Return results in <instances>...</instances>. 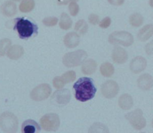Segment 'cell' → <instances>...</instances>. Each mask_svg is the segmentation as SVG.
<instances>
[{
	"label": "cell",
	"mask_w": 153,
	"mask_h": 133,
	"mask_svg": "<svg viewBox=\"0 0 153 133\" xmlns=\"http://www.w3.org/2000/svg\"><path fill=\"white\" fill-rule=\"evenodd\" d=\"M73 88L75 90V97L76 100L85 102L92 99L96 92L92 79L87 77L81 78L74 83Z\"/></svg>",
	"instance_id": "6da1fadb"
},
{
	"label": "cell",
	"mask_w": 153,
	"mask_h": 133,
	"mask_svg": "<svg viewBox=\"0 0 153 133\" xmlns=\"http://www.w3.org/2000/svg\"><path fill=\"white\" fill-rule=\"evenodd\" d=\"M14 29L21 39H28L38 33V26L29 20L24 17L16 18L14 20Z\"/></svg>",
	"instance_id": "7a4b0ae2"
},
{
	"label": "cell",
	"mask_w": 153,
	"mask_h": 133,
	"mask_svg": "<svg viewBox=\"0 0 153 133\" xmlns=\"http://www.w3.org/2000/svg\"><path fill=\"white\" fill-rule=\"evenodd\" d=\"M108 41L113 45H121L124 47L131 45L134 42L133 35L126 31H116L112 32L108 38Z\"/></svg>",
	"instance_id": "3957f363"
},
{
	"label": "cell",
	"mask_w": 153,
	"mask_h": 133,
	"mask_svg": "<svg viewBox=\"0 0 153 133\" xmlns=\"http://www.w3.org/2000/svg\"><path fill=\"white\" fill-rule=\"evenodd\" d=\"M87 57V52L82 50L66 54L63 58V63L68 67L80 65Z\"/></svg>",
	"instance_id": "277c9868"
},
{
	"label": "cell",
	"mask_w": 153,
	"mask_h": 133,
	"mask_svg": "<svg viewBox=\"0 0 153 133\" xmlns=\"http://www.w3.org/2000/svg\"><path fill=\"white\" fill-rule=\"evenodd\" d=\"M18 123L17 117L11 112H4L0 116V126L5 132H16L17 130Z\"/></svg>",
	"instance_id": "5b68a950"
},
{
	"label": "cell",
	"mask_w": 153,
	"mask_h": 133,
	"mask_svg": "<svg viewBox=\"0 0 153 133\" xmlns=\"http://www.w3.org/2000/svg\"><path fill=\"white\" fill-rule=\"evenodd\" d=\"M125 117L136 130H140L146 126V120L143 116L142 110L140 109H137L127 113Z\"/></svg>",
	"instance_id": "8992f818"
},
{
	"label": "cell",
	"mask_w": 153,
	"mask_h": 133,
	"mask_svg": "<svg viewBox=\"0 0 153 133\" xmlns=\"http://www.w3.org/2000/svg\"><path fill=\"white\" fill-rule=\"evenodd\" d=\"M40 123L44 130L55 131L60 126V119L57 114L48 113L41 118Z\"/></svg>",
	"instance_id": "52a82bcc"
},
{
	"label": "cell",
	"mask_w": 153,
	"mask_h": 133,
	"mask_svg": "<svg viewBox=\"0 0 153 133\" xmlns=\"http://www.w3.org/2000/svg\"><path fill=\"white\" fill-rule=\"evenodd\" d=\"M51 92V88L47 83H42L36 86L30 92V97L35 101H42L47 98Z\"/></svg>",
	"instance_id": "ba28073f"
},
{
	"label": "cell",
	"mask_w": 153,
	"mask_h": 133,
	"mask_svg": "<svg viewBox=\"0 0 153 133\" xmlns=\"http://www.w3.org/2000/svg\"><path fill=\"white\" fill-rule=\"evenodd\" d=\"M119 91L117 83L113 80H109L103 83L101 87L102 95L107 98H112L115 97Z\"/></svg>",
	"instance_id": "9c48e42d"
},
{
	"label": "cell",
	"mask_w": 153,
	"mask_h": 133,
	"mask_svg": "<svg viewBox=\"0 0 153 133\" xmlns=\"http://www.w3.org/2000/svg\"><path fill=\"white\" fill-rule=\"evenodd\" d=\"M147 62L146 59L142 56H137L130 62V69L134 73H139L142 72L146 67Z\"/></svg>",
	"instance_id": "30bf717a"
},
{
	"label": "cell",
	"mask_w": 153,
	"mask_h": 133,
	"mask_svg": "<svg viewBox=\"0 0 153 133\" xmlns=\"http://www.w3.org/2000/svg\"><path fill=\"white\" fill-rule=\"evenodd\" d=\"M70 91L67 89L56 91L52 97V100L59 104H66L71 100Z\"/></svg>",
	"instance_id": "8fae6325"
},
{
	"label": "cell",
	"mask_w": 153,
	"mask_h": 133,
	"mask_svg": "<svg viewBox=\"0 0 153 133\" xmlns=\"http://www.w3.org/2000/svg\"><path fill=\"white\" fill-rule=\"evenodd\" d=\"M112 58L115 63L117 64H123L127 61L128 58V54L124 48L116 46L112 51Z\"/></svg>",
	"instance_id": "7c38bea8"
},
{
	"label": "cell",
	"mask_w": 153,
	"mask_h": 133,
	"mask_svg": "<svg viewBox=\"0 0 153 133\" xmlns=\"http://www.w3.org/2000/svg\"><path fill=\"white\" fill-rule=\"evenodd\" d=\"M137 82L140 89L146 91L153 86V78L148 73H144L139 77Z\"/></svg>",
	"instance_id": "4fadbf2b"
},
{
	"label": "cell",
	"mask_w": 153,
	"mask_h": 133,
	"mask_svg": "<svg viewBox=\"0 0 153 133\" xmlns=\"http://www.w3.org/2000/svg\"><path fill=\"white\" fill-rule=\"evenodd\" d=\"M41 128L35 120L27 119L25 120L22 125L21 131L23 133H35L39 132Z\"/></svg>",
	"instance_id": "5bb4252c"
},
{
	"label": "cell",
	"mask_w": 153,
	"mask_h": 133,
	"mask_svg": "<svg viewBox=\"0 0 153 133\" xmlns=\"http://www.w3.org/2000/svg\"><path fill=\"white\" fill-rule=\"evenodd\" d=\"M1 13L5 16L11 17L17 13V7L14 2L11 1H5L1 7Z\"/></svg>",
	"instance_id": "9a60e30c"
},
{
	"label": "cell",
	"mask_w": 153,
	"mask_h": 133,
	"mask_svg": "<svg viewBox=\"0 0 153 133\" xmlns=\"http://www.w3.org/2000/svg\"><path fill=\"white\" fill-rule=\"evenodd\" d=\"M153 35V25L149 24L144 26L137 33V38L142 42H145Z\"/></svg>",
	"instance_id": "2e32d148"
},
{
	"label": "cell",
	"mask_w": 153,
	"mask_h": 133,
	"mask_svg": "<svg viewBox=\"0 0 153 133\" xmlns=\"http://www.w3.org/2000/svg\"><path fill=\"white\" fill-rule=\"evenodd\" d=\"M65 45L70 48L76 47L79 42V36L75 32H70L67 33L64 37Z\"/></svg>",
	"instance_id": "e0dca14e"
},
{
	"label": "cell",
	"mask_w": 153,
	"mask_h": 133,
	"mask_svg": "<svg viewBox=\"0 0 153 133\" xmlns=\"http://www.w3.org/2000/svg\"><path fill=\"white\" fill-rule=\"evenodd\" d=\"M118 105L123 110L130 109L133 105V98L128 94H124L120 96L118 99Z\"/></svg>",
	"instance_id": "ac0fdd59"
},
{
	"label": "cell",
	"mask_w": 153,
	"mask_h": 133,
	"mask_svg": "<svg viewBox=\"0 0 153 133\" xmlns=\"http://www.w3.org/2000/svg\"><path fill=\"white\" fill-rule=\"evenodd\" d=\"M24 51L22 47L19 45H14L10 47L7 51V56L13 60H16L19 58L23 54Z\"/></svg>",
	"instance_id": "d6986e66"
},
{
	"label": "cell",
	"mask_w": 153,
	"mask_h": 133,
	"mask_svg": "<svg viewBox=\"0 0 153 133\" xmlns=\"http://www.w3.org/2000/svg\"><path fill=\"white\" fill-rule=\"evenodd\" d=\"M97 69V63L93 59H88L83 62L82 66V72L85 75L93 73Z\"/></svg>",
	"instance_id": "ffe728a7"
},
{
	"label": "cell",
	"mask_w": 153,
	"mask_h": 133,
	"mask_svg": "<svg viewBox=\"0 0 153 133\" xmlns=\"http://www.w3.org/2000/svg\"><path fill=\"white\" fill-rule=\"evenodd\" d=\"M72 24V21L71 17L66 13H63L60 16L59 26L61 29L64 30H68L71 27Z\"/></svg>",
	"instance_id": "44dd1931"
},
{
	"label": "cell",
	"mask_w": 153,
	"mask_h": 133,
	"mask_svg": "<svg viewBox=\"0 0 153 133\" xmlns=\"http://www.w3.org/2000/svg\"><path fill=\"white\" fill-rule=\"evenodd\" d=\"M101 74L105 77H110L114 73V67L113 65L108 62L103 63L100 67Z\"/></svg>",
	"instance_id": "7402d4cb"
},
{
	"label": "cell",
	"mask_w": 153,
	"mask_h": 133,
	"mask_svg": "<svg viewBox=\"0 0 153 133\" xmlns=\"http://www.w3.org/2000/svg\"><path fill=\"white\" fill-rule=\"evenodd\" d=\"M143 16L137 13L132 14L129 17L130 24L134 27L140 26L143 24Z\"/></svg>",
	"instance_id": "603a6c76"
},
{
	"label": "cell",
	"mask_w": 153,
	"mask_h": 133,
	"mask_svg": "<svg viewBox=\"0 0 153 133\" xmlns=\"http://www.w3.org/2000/svg\"><path fill=\"white\" fill-rule=\"evenodd\" d=\"M34 7V0H23L19 5V9L22 13H28L31 11Z\"/></svg>",
	"instance_id": "cb8c5ba5"
},
{
	"label": "cell",
	"mask_w": 153,
	"mask_h": 133,
	"mask_svg": "<svg viewBox=\"0 0 153 133\" xmlns=\"http://www.w3.org/2000/svg\"><path fill=\"white\" fill-rule=\"evenodd\" d=\"M88 24L86 21L82 19L78 20L75 25V30L79 34L84 35L88 30Z\"/></svg>",
	"instance_id": "d4e9b609"
},
{
	"label": "cell",
	"mask_w": 153,
	"mask_h": 133,
	"mask_svg": "<svg viewBox=\"0 0 153 133\" xmlns=\"http://www.w3.org/2000/svg\"><path fill=\"white\" fill-rule=\"evenodd\" d=\"M63 82L66 84L69 82H73L76 78V73L73 70L68 71L63 73L60 77Z\"/></svg>",
	"instance_id": "484cf974"
},
{
	"label": "cell",
	"mask_w": 153,
	"mask_h": 133,
	"mask_svg": "<svg viewBox=\"0 0 153 133\" xmlns=\"http://www.w3.org/2000/svg\"><path fill=\"white\" fill-rule=\"evenodd\" d=\"M89 132H108V128L100 123H95L90 128Z\"/></svg>",
	"instance_id": "4316f807"
},
{
	"label": "cell",
	"mask_w": 153,
	"mask_h": 133,
	"mask_svg": "<svg viewBox=\"0 0 153 133\" xmlns=\"http://www.w3.org/2000/svg\"><path fill=\"white\" fill-rule=\"evenodd\" d=\"M11 41L9 39H3L0 42V55H4L8 50L11 45Z\"/></svg>",
	"instance_id": "83f0119b"
},
{
	"label": "cell",
	"mask_w": 153,
	"mask_h": 133,
	"mask_svg": "<svg viewBox=\"0 0 153 133\" xmlns=\"http://www.w3.org/2000/svg\"><path fill=\"white\" fill-rule=\"evenodd\" d=\"M58 21L57 18L55 17H48L43 19L42 23L46 26H55Z\"/></svg>",
	"instance_id": "f1b7e54d"
},
{
	"label": "cell",
	"mask_w": 153,
	"mask_h": 133,
	"mask_svg": "<svg viewBox=\"0 0 153 133\" xmlns=\"http://www.w3.org/2000/svg\"><path fill=\"white\" fill-rule=\"evenodd\" d=\"M68 8L70 14L73 16H76L79 12V6L75 1L71 2L69 5Z\"/></svg>",
	"instance_id": "f546056e"
},
{
	"label": "cell",
	"mask_w": 153,
	"mask_h": 133,
	"mask_svg": "<svg viewBox=\"0 0 153 133\" xmlns=\"http://www.w3.org/2000/svg\"><path fill=\"white\" fill-rule=\"evenodd\" d=\"M53 83L54 86L57 89L62 88L64 86V85H65V83L62 80L61 78L59 77V76H56L53 79Z\"/></svg>",
	"instance_id": "4dcf8cb0"
},
{
	"label": "cell",
	"mask_w": 153,
	"mask_h": 133,
	"mask_svg": "<svg viewBox=\"0 0 153 133\" xmlns=\"http://www.w3.org/2000/svg\"><path fill=\"white\" fill-rule=\"evenodd\" d=\"M111 23V18L109 17H106L104 18L99 23V26L102 28L106 29L108 28Z\"/></svg>",
	"instance_id": "1f68e13d"
},
{
	"label": "cell",
	"mask_w": 153,
	"mask_h": 133,
	"mask_svg": "<svg viewBox=\"0 0 153 133\" xmlns=\"http://www.w3.org/2000/svg\"><path fill=\"white\" fill-rule=\"evenodd\" d=\"M88 21L90 23L93 25L97 24L99 21V17L97 15L95 14H91L88 16Z\"/></svg>",
	"instance_id": "d6a6232c"
},
{
	"label": "cell",
	"mask_w": 153,
	"mask_h": 133,
	"mask_svg": "<svg viewBox=\"0 0 153 133\" xmlns=\"http://www.w3.org/2000/svg\"><path fill=\"white\" fill-rule=\"evenodd\" d=\"M145 52L148 55H151L153 54V39L145 45Z\"/></svg>",
	"instance_id": "836d02e7"
},
{
	"label": "cell",
	"mask_w": 153,
	"mask_h": 133,
	"mask_svg": "<svg viewBox=\"0 0 153 133\" xmlns=\"http://www.w3.org/2000/svg\"><path fill=\"white\" fill-rule=\"evenodd\" d=\"M108 1L110 4L115 6L121 5L124 2V0H108Z\"/></svg>",
	"instance_id": "e575fe53"
},
{
	"label": "cell",
	"mask_w": 153,
	"mask_h": 133,
	"mask_svg": "<svg viewBox=\"0 0 153 133\" xmlns=\"http://www.w3.org/2000/svg\"><path fill=\"white\" fill-rule=\"evenodd\" d=\"M78 0H58V4L60 5H63V4H66L69 2H73V1H78Z\"/></svg>",
	"instance_id": "d590c367"
},
{
	"label": "cell",
	"mask_w": 153,
	"mask_h": 133,
	"mask_svg": "<svg viewBox=\"0 0 153 133\" xmlns=\"http://www.w3.org/2000/svg\"><path fill=\"white\" fill-rule=\"evenodd\" d=\"M149 4L151 7L153 8V0H149Z\"/></svg>",
	"instance_id": "8d00e7d4"
},
{
	"label": "cell",
	"mask_w": 153,
	"mask_h": 133,
	"mask_svg": "<svg viewBox=\"0 0 153 133\" xmlns=\"http://www.w3.org/2000/svg\"><path fill=\"white\" fill-rule=\"evenodd\" d=\"M152 126L153 128V119H152Z\"/></svg>",
	"instance_id": "74e56055"
},
{
	"label": "cell",
	"mask_w": 153,
	"mask_h": 133,
	"mask_svg": "<svg viewBox=\"0 0 153 133\" xmlns=\"http://www.w3.org/2000/svg\"><path fill=\"white\" fill-rule=\"evenodd\" d=\"M13 1H20L21 0H13Z\"/></svg>",
	"instance_id": "f35d334b"
}]
</instances>
